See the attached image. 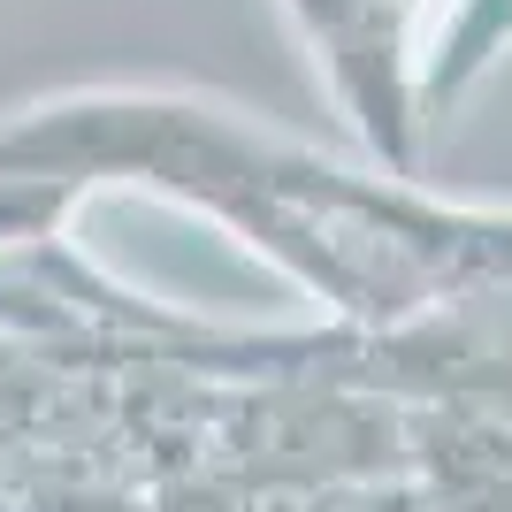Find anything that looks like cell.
Masks as SVG:
<instances>
[{"label": "cell", "instance_id": "1", "mask_svg": "<svg viewBox=\"0 0 512 512\" xmlns=\"http://www.w3.org/2000/svg\"><path fill=\"white\" fill-rule=\"evenodd\" d=\"M0 176H54L69 192L123 176L192 199L367 321L512 276V214L436 207L406 176L329 169L321 153L207 100L85 92L23 107L16 123H0Z\"/></svg>", "mask_w": 512, "mask_h": 512}]
</instances>
